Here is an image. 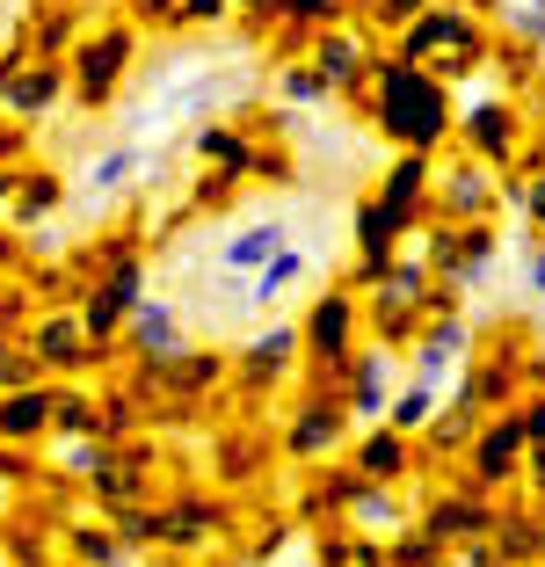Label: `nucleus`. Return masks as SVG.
I'll list each match as a JSON object with an SVG mask.
<instances>
[{
  "mask_svg": "<svg viewBox=\"0 0 545 567\" xmlns=\"http://www.w3.org/2000/svg\"><path fill=\"white\" fill-rule=\"evenodd\" d=\"M277 240H284V226H255V234H240L226 248V269H248V262H263V255H277Z\"/></svg>",
  "mask_w": 545,
  "mask_h": 567,
  "instance_id": "obj_2",
  "label": "nucleus"
},
{
  "mask_svg": "<svg viewBox=\"0 0 545 567\" xmlns=\"http://www.w3.org/2000/svg\"><path fill=\"white\" fill-rule=\"evenodd\" d=\"M116 66H124V37H102V44H95V51H88V59H81V81H88V102H95L102 87L116 81Z\"/></svg>",
  "mask_w": 545,
  "mask_h": 567,
  "instance_id": "obj_1",
  "label": "nucleus"
},
{
  "mask_svg": "<svg viewBox=\"0 0 545 567\" xmlns=\"http://www.w3.org/2000/svg\"><path fill=\"white\" fill-rule=\"evenodd\" d=\"M51 87H59L51 73H30V81H16V87H8V102H16V110H44V102H51Z\"/></svg>",
  "mask_w": 545,
  "mask_h": 567,
  "instance_id": "obj_3",
  "label": "nucleus"
},
{
  "mask_svg": "<svg viewBox=\"0 0 545 567\" xmlns=\"http://www.w3.org/2000/svg\"><path fill=\"white\" fill-rule=\"evenodd\" d=\"M30 422H44V401H16L8 408V430H30Z\"/></svg>",
  "mask_w": 545,
  "mask_h": 567,
  "instance_id": "obj_5",
  "label": "nucleus"
},
{
  "mask_svg": "<svg viewBox=\"0 0 545 567\" xmlns=\"http://www.w3.org/2000/svg\"><path fill=\"white\" fill-rule=\"evenodd\" d=\"M138 342H146V350H175V328H167L161 306H146V313H138Z\"/></svg>",
  "mask_w": 545,
  "mask_h": 567,
  "instance_id": "obj_4",
  "label": "nucleus"
}]
</instances>
